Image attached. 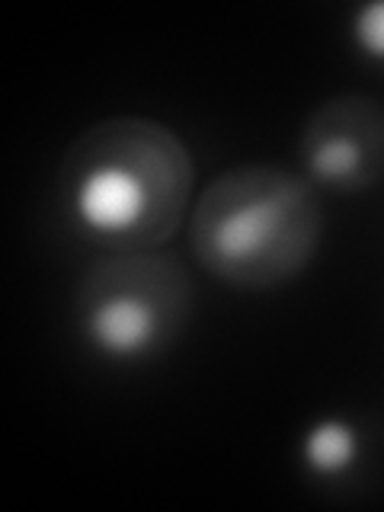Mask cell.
Masks as SVG:
<instances>
[{
	"label": "cell",
	"instance_id": "cell-1",
	"mask_svg": "<svg viewBox=\"0 0 384 512\" xmlns=\"http://www.w3.org/2000/svg\"><path fill=\"white\" fill-rule=\"evenodd\" d=\"M196 202V157L154 116H106L68 141L55 170L61 224L96 253L167 250Z\"/></svg>",
	"mask_w": 384,
	"mask_h": 512
},
{
	"label": "cell",
	"instance_id": "cell-2",
	"mask_svg": "<svg viewBox=\"0 0 384 512\" xmlns=\"http://www.w3.org/2000/svg\"><path fill=\"white\" fill-rule=\"evenodd\" d=\"M320 192L292 167L237 164L215 173L186 218V247L208 279L263 295L292 285L324 244Z\"/></svg>",
	"mask_w": 384,
	"mask_h": 512
},
{
	"label": "cell",
	"instance_id": "cell-3",
	"mask_svg": "<svg viewBox=\"0 0 384 512\" xmlns=\"http://www.w3.org/2000/svg\"><path fill=\"white\" fill-rule=\"evenodd\" d=\"M192 308L196 282L176 253H100L74 288V333L106 365H138L180 340Z\"/></svg>",
	"mask_w": 384,
	"mask_h": 512
},
{
	"label": "cell",
	"instance_id": "cell-4",
	"mask_svg": "<svg viewBox=\"0 0 384 512\" xmlns=\"http://www.w3.org/2000/svg\"><path fill=\"white\" fill-rule=\"evenodd\" d=\"M298 173L317 192L359 196L384 180V103L372 93H336L317 103L295 141Z\"/></svg>",
	"mask_w": 384,
	"mask_h": 512
},
{
	"label": "cell",
	"instance_id": "cell-5",
	"mask_svg": "<svg viewBox=\"0 0 384 512\" xmlns=\"http://www.w3.org/2000/svg\"><path fill=\"white\" fill-rule=\"evenodd\" d=\"M368 442L362 423L346 413H324L304 426L298 436L301 471L317 484H340L352 477L365 461Z\"/></svg>",
	"mask_w": 384,
	"mask_h": 512
},
{
	"label": "cell",
	"instance_id": "cell-6",
	"mask_svg": "<svg viewBox=\"0 0 384 512\" xmlns=\"http://www.w3.org/2000/svg\"><path fill=\"white\" fill-rule=\"evenodd\" d=\"M346 36L362 61L384 68V0H368L349 13Z\"/></svg>",
	"mask_w": 384,
	"mask_h": 512
}]
</instances>
